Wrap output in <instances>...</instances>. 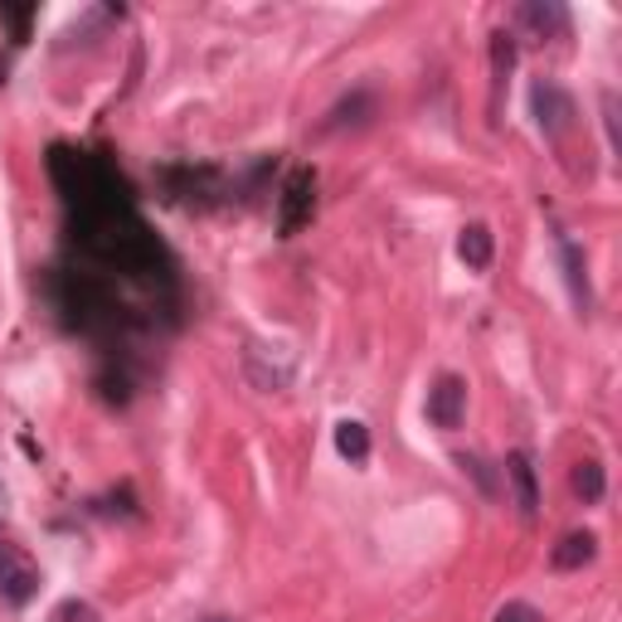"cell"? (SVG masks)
<instances>
[{"instance_id":"5","label":"cell","mask_w":622,"mask_h":622,"mask_svg":"<svg viewBox=\"0 0 622 622\" xmlns=\"http://www.w3.org/2000/svg\"><path fill=\"white\" fill-rule=\"evenodd\" d=\"M506 477L516 481L520 511L540 516V481H536V462H530V452H511V457H506Z\"/></svg>"},{"instance_id":"11","label":"cell","mask_w":622,"mask_h":622,"mask_svg":"<svg viewBox=\"0 0 622 622\" xmlns=\"http://www.w3.org/2000/svg\"><path fill=\"white\" fill-rule=\"evenodd\" d=\"M603 491H608L603 467H599V462H579V467H574V497H579L583 506H599Z\"/></svg>"},{"instance_id":"10","label":"cell","mask_w":622,"mask_h":622,"mask_svg":"<svg viewBox=\"0 0 622 622\" xmlns=\"http://www.w3.org/2000/svg\"><path fill=\"white\" fill-rule=\"evenodd\" d=\"M560 258H564V277H569V292H574V307L589 312V273H583V253L560 238Z\"/></svg>"},{"instance_id":"2","label":"cell","mask_w":622,"mask_h":622,"mask_svg":"<svg viewBox=\"0 0 622 622\" xmlns=\"http://www.w3.org/2000/svg\"><path fill=\"white\" fill-rule=\"evenodd\" d=\"M428 424L442 428V434H452L457 424H462V414H467V379L462 375H438L434 379V389H428Z\"/></svg>"},{"instance_id":"15","label":"cell","mask_w":622,"mask_h":622,"mask_svg":"<svg viewBox=\"0 0 622 622\" xmlns=\"http://www.w3.org/2000/svg\"><path fill=\"white\" fill-rule=\"evenodd\" d=\"M6 506H10V491H6V481H0V516H6Z\"/></svg>"},{"instance_id":"6","label":"cell","mask_w":622,"mask_h":622,"mask_svg":"<svg viewBox=\"0 0 622 622\" xmlns=\"http://www.w3.org/2000/svg\"><path fill=\"white\" fill-rule=\"evenodd\" d=\"M457 258H462L472 273H487L491 258H497V238H491V228L487 224H467L462 238H457Z\"/></svg>"},{"instance_id":"14","label":"cell","mask_w":622,"mask_h":622,"mask_svg":"<svg viewBox=\"0 0 622 622\" xmlns=\"http://www.w3.org/2000/svg\"><path fill=\"white\" fill-rule=\"evenodd\" d=\"M497 622H540V613L530 603H506L497 613Z\"/></svg>"},{"instance_id":"1","label":"cell","mask_w":622,"mask_h":622,"mask_svg":"<svg viewBox=\"0 0 622 622\" xmlns=\"http://www.w3.org/2000/svg\"><path fill=\"white\" fill-rule=\"evenodd\" d=\"M34 589H40V569H34V560L20 550V544L0 540V599L24 608L34 599Z\"/></svg>"},{"instance_id":"9","label":"cell","mask_w":622,"mask_h":622,"mask_svg":"<svg viewBox=\"0 0 622 622\" xmlns=\"http://www.w3.org/2000/svg\"><path fill=\"white\" fill-rule=\"evenodd\" d=\"M520 24H530V30L540 34H564L569 30V16L560 6H540V0H530V6H520Z\"/></svg>"},{"instance_id":"4","label":"cell","mask_w":622,"mask_h":622,"mask_svg":"<svg viewBox=\"0 0 622 622\" xmlns=\"http://www.w3.org/2000/svg\"><path fill=\"white\" fill-rule=\"evenodd\" d=\"M312 205H316V181L312 171H297L283 190V220H277V228H283V238H292L302 224L312 220Z\"/></svg>"},{"instance_id":"3","label":"cell","mask_w":622,"mask_h":622,"mask_svg":"<svg viewBox=\"0 0 622 622\" xmlns=\"http://www.w3.org/2000/svg\"><path fill=\"white\" fill-rule=\"evenodd\" d=\"M530 103H536L540 132L550 136V142H560V136L569 132V126H574V98H569L564 88H554V83H536Z\"/></svg>"},{"instance_id":"7","label":"cell","mask_w":622,"mask_h":622,"mask_svg":"<svg viewBox=\"0 0 622 622\" xmlns=\"http://www.w3.org/2000/svg\"><path fill=\"white\" fill-rule=\"evenodd\" d=\"M599 554V540L589 536V530H574V536H564L554 544V569H583Z\"/></svg>"},{"instance_id":"8","label":"cell","mask_w":622,"mask_h":622,"mask_svg":"<svg viewBox=\"0 0 622 622\" xmlns=\"http://www.w3.org/2000/svg\"><path fill=\"white\" fill-rule=\"evenodd\" d=\"M336 452L346 457V462H370V428L355 424V418H346V424H336Z\"/></svg>"},{"instance_id":"13","label":"cell","mask_w":622,"mask_h":622,"mask_svg":"<svg viewBox=\"0 0 622 622\" xmlns=\"http://www.w3.org/2000/svg\"><path fill=\"white\" fill-rule=\"evenodd\" d=\"M54 622H103L98 618V608L93 603H83V599H63L54 608Z\"/></svg>"},{"instance_id":"16","label":"cell","mask_w":622,"mask_h":622,"mask_svg":"<svg viewBox=\"0 0 622 622\" xmlns=\"http://www.w3.org/2000/svg\"><path fill=\"white\" fill-rule=\"evenodd\" d=\"M210 622H220V618H210Z\"/></svg>"},{"instance_id":"12","label":"cell","mask_w":622,"mask_h":622,"mask_svg":"<svg viewBox=\"0 0 622 622\" xmlns=\"http://www.w3.org/2000/svg\"><path fill=\"white\" fill-rule=\"evenodd\" d=\"M457 467H462V472H467V477H472V481H477V487H481V491H487V497H497V491H501V481H497V477H491V467H487V462H481V457H472V452H462V457H457Z\"/></svg>"}]
</instances>
